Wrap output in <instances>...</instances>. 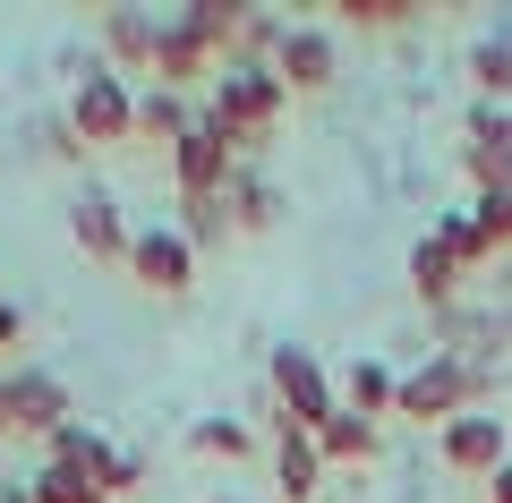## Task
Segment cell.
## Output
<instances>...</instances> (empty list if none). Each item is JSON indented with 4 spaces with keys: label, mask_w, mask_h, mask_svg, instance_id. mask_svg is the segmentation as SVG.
<instances>
[{
    "label": "cell",
    "mask_w": 512,
    "mask_h": 503,
    "mask_svg": "<svg viewBox=\"0 0 512 503\" xmlns=\"http://www.w3.org/2000/svg\"><path fill=\"white\" fill-rule=\"evenodd\" d=\"M282 111H291V86H282L274 69H222L214 86H205L197 120L214 128V137L231 145V154H256V145H274Z\"/></svg>",
    "instance_id": "cell-1"
},
{
    "label": "cell",
    "mask_w": 512,
    "mask_h": 503,
    "mask_svg": "<svg viewBox=\"0 0 512 503\" xmlns=\"http://www.w3.org/2000/svg\"><path fill=\"white\" fill-rule=\"evenodd\" d=\"M487 393H495V376H487V367H470V359H453V350H436V359H427L419 376H402V384H393V418L444 427V418H461V410H487Z\"/></svg>",
    "instance_id": "cell-2"
},
{
    "label": "cell",
    "mask_w": 512,
    "mask_h": 503,
    "mask_svg": "<svg viewBox=\"0 0 512 503\" xmlns=\"http://www.w3.org/2000/svg\"><path fill=\"white\" fill-rule=\"evenodd\" d=\"M60 120L77 128V145H128L137 137V94H128V77H111L103 69V52L94 60H77V86H69V103H60Z\"/></svg>",
    "instance_id": "cell-3"
},
{
    "label": "cell",
    "mask_w": 512,
    "mask_h": 503,
    "mask_svg": "<svg viewBox=\"0 0 512 503\" xmlns=\"http://www.w3.org/2000/svg\"><path fill=\"white\" fill-rule=\"evenodd\" d=\"M265 384H274V427L316 435L333 410H342V393H333L325 359H316V350H299V342H282L274 359H265Z\"/></svg>",
    "instance_id": "cell-4"
},
{
    "label": "cell",
    "mask_w": 512,
    "mask_h": 503,
    "mask_svg": "<svg viewBox=\"0 0 512 503\" xmlns=\"http://www.w3.org/2000/svg\"><path fill=\"white\" fill-rule=\"evenodd\" d=\"M436 452L444 469H461V478H495V469L512 461V418L504 410H461L436 427Z\"/></svg>",
    "instance_id": "cell-5"
},
{
    "label": "cell",
    "mask_w": 512,
    "mask_h": 503,
    "mask_svg": "<svg viewBox=\"0 0 512 503\" xmlns=\"http://www.w3.org/2000/svg\"><path fill=\"white\" fill-rule=\"evenodd\" d=\"M128 282L137 290H154V299H180L188 282H197V248H188L171 222H146V231H128Z\"/></svg>",
    "instance_id": "cell-6"
},
{
    "label": "cell",
    "mask_w": 512,
    "mask_h": 503,
    "mask_svg": "<svg viewBox=\"0 0 512 503\" xmlns=\"http://www.w3.org/2000/svg\"><path fill=\"white\" fill-rule=\"evenodd\" d=\"M146 77H154V86H171V94H205L222 77V60H214V43H205V35H188V18H163Z\"/></svg>",
    "instance_id": "cell-7"
},
{
    "label": "cell",
    "mask_w": 512,
    "mask_h": 503,
    "mask_svg": "<svg viewBox=\"0 0 512 503\" xmlns=\"http://www.w3.org/2000/svg\"><path fill=\"white\" fill-rule=\"evenodd\" d=\"M231 171H239V154H231L205 120L171 145V188H180V197H222V188H231Z\"/></svg>",
    "instance_id": "cell-8"
},
{
    "label": "cell",
    "mask_w": 512,
    "mask_h": 503,
    "mask_svg": "<svg viewBox=\"0 0 512 503\" xmlns=\"http://www.w3.org/2000/svg\"><path fill=\"white\" fill-rule=\"evenodd\" d=\"M0 384H9V427H18V435H52L60 418H77L69 410V384H60L52 367H9Z\"/></svg>",
    "instance_id": "cell-9"
},
{
    "label": "cell",
    "mask_w": 512,
    "mask_h": 503,
    "mask_svg": "<svg viewBox=\"0 0 512 503\" xmlns=\"http://www.w3.org/2000/svg\"><path fill=\"white\" fill-rule=\"evenodd\" d=\"M333 69H342V43H333V26H282L274 77H282L291 94H316V86H333Z\"/></svg>",
    "instance_id": "cell-10"
},
{
    "label": "cell",
    "mask_w": 512,
    "mask_h": 503,
    "mask_svg": "<svg viewBox=\"0 0 512 503\" xmlns=\"http://www.w3.org/2000/svg\"><path fill=\"white\" fill-rule=\"evenodd\" d=\"M154 35H163L154 9H103V26H94L103 69H111V77H146V69H154Z\"/></svg>",
    "instance_id": "cell-11"
},
{
    "label": "cell",
    "mask_w": 512,
    "mask_h": 503,
    "mask_svg": "<svg viewBox=\"0 0 512 503\" xmlns=\"http://www.w3.org/2000/svg\"><path fill=\"white\" fill-rule=\"evenodd\" d=\"M69 239L86 265H128V214L103 197V188H86V197L69 205Z\"/></svg>",
    "instance_id": "cell-12"
},
{
    "label": "cell",
    "mask_w": 512,
    "mask_h": 503,
    "mask_svg": "<svg viewBox=\"0 0 512 503\" xmlns=\"http://www.w3.org/2000/svg\"><path fill=\"white\" fill-rule=\"evenodd\" d=\"M478 188H512V111L504 103H478L470 111V145H461Z\"/></svg>",
    "instance_id": "cell-13"
},
{
    "label": "cell",
    "mask_w": 512,
    "mask_h": 503,
    "mask_svg": "<svg viewBox=\"0 0 512 503\" xmlns=\"http://www.w3.org/2000/svg\"><path fill=\"white\" fill-rule=\"evenodd\" d=\"M274 486H282V503H316V495H325V461H316V435L274 427Z\"/></svg>",
    "instance_id": "cell-14"
},
{
    "label": "cell",
    "mask_w": 512,
    "mask_h": 503,
    "mask_svg": "<svg viewBox=\"0 0 512 503\" xmlns=\"http://www.w3.org/2000/svg\"><path fill=\"white\" fill-rule=\"evenodd\" d=\"M188 128H197V94H171V86L137 94V137H146V145H163V154H171Z\"/></svg>",
    "instance_id": "cell-15"
},
{
    "label": "cell",
    "mask_w": 512,
    "mask_h": 503,
    "mask_svg": "<svg viewBox=\"0 0 512 503\" xmlns=\"http://www.w3.org/2000/svg\"><path fill=\"white\" fill-rule=\"evenodd\" d=\"M282 26H291V18H274V9H239V35L222 43V69H274Z\"/></svg>",
    "instance_id": "cell-16"
},
{
    "label": "cell",
    "mask_w": 512,
    "mask_h": 503,
    "mask_svg": "<svg viewBox=\"0 0 512 503\" xmlns=\"http://www.w3.org/2000/svg\"><path fill=\"white\" fill-rule=\"evenodd\" d=\"M316 461L325 469H342V461H376V418H359V410H333L325 427H316Z\"/></svg>",
    "instance_id": "cell-17"
},
{
    "label": "cell",
    "mask_w": 512,
    "mask_h": 503,
    "mask_svg": "<svg viewBox=\"0 0 512 503\" xmlns=\"http://www.w3.org/2000/svg\"><path fill=\"white\" fill-rule=\"evenodd\" d=\"M222 205H231V231H274V214H282L274 180H265V171H248V162L231 171V188H222Z\"/></svg>",
    "instance_id": "cell-18"
},
{
    "label": "cell",
    "mask_w": 512,
    "mask_h": 503,
    "mask_svg": "<svg viewBox=\"0 0 512 503\" xmlns=\"http://www.w3.org/2000/svg\"><path fill=\"white\" fill-rule=\"evenodd\" d=\"M393 384L402 376H393L384 359H350V376L333 384V393H342V410H359V418H393Z\"/></svg>",
    "instance_id": "cell-19"
},
{
    "label": "cell",
    "mask_w": 512,
    "mask_h": 503,
    "mask_svg": "<svg viewBox=\"0 0 512 503\" xmlns=\"http://www.w3.org/2000/svg\"><path fill=\"white\" fill-rule=\"evenodd\" d=\"M410 290H419L427 307H444V299H453V290H461V256L444 248L436 231H427L419 248H410Z\"/></svg>",
    "instance_id": "cell-20"
},
{
    "label": "cell",
    "mask_w": 512,
    "mask_h": 503,
    "mask_svg": "<svg viewBox=\"0 0 512 503\" xmlns=\"http://www.w3.org/2000/svg\"><path fill=\"white\" fill-rule=\"evenodd\" d=\"M26 486H35V503H111L103 478H94V469H77V461H43Z\"/></svg>",
    "instance_id": "cell-21"
},
{
    "label": "cell",
    "mask_w": 512,
    "mask_h": 503,
    "mask_svg": "<svg viewBox=\"0 0 512 503\" xmlns=\"http://www.w3.org/2000/svg\"><path fill=\"white\" fill-rule=\"evenodd\" d=\"M43 461H77V469H94V478H103V469H111V444L86 427V418H60V427L43 435Z\"/></svg>",
    "instance_id": "cell-22"
},
{
    "label": "cell",
    "mask_w": 512,
    "mask_h": 503,
    "mask_svg": "<svg viewBox=\"0 0 512 503\" xmlns=\"http://www.w3.org/2000/svg\"><path fill=\"white\" fill-rule=\"evenodd\" d=\"M470 86H478V103H504L512 111V43L504 35L470 43Z\"/></svg>",
    "instance_id": "cell-23"
},
{
    "label": "cell",
    "mask_w": 512,
    "mask_h": 503,
    "mask_svg": "<svg viewBox=\"0 0 512 503\" xmlns=\"http://www.w3.org/2000/svg\"><path fill=\"white\" fill-rule=\"evenodd\" d=\"M171 231L205 256V248H222V239H231V205H222V197H180V222H171Z\"/></svg>",
    "instance_id": "cell-24"
},
{
    "label": "cell",
    "mask_w": 512,
    "mask_h": 503,
    "mask_svg": "<svg viewBox=\"0 0 512 503\" xmlns=\"http://www.w3.org/2000/svg\"><path fill=\"white\" fill-rule=\"evenodd\" d=\"M188 452H205V461H248L256 435L239 427V418H197V427H188Z\"/></svg>",
    "instance_id": "cell-25"
},
{
    "label": "cell",
    "mask_w": 512,
    "mask_h": 503,
    "mask_svg": "<svg viewBox=\"0 0 512 503\" xmlns=\"http://www.w3.org/2000/svg\"><path fill=\"white\" fill-rule=\"evenodd\" d=\"M239 9H248V0H188L180 18H188V35H205V43H214V60H222V43L239 35Z\"/></svg>",
    "instance_id": "cell-26"
},
{
    "label": "cell",
    "mask_w": 512,
    "mask_h": 503,
    "mask_svg": "<svg viewBox=\"0 0 512 503\" xmlns=\"http://www.w3.org/2000/svg\"><path fill=\"white\" fill-rule=\"evenodd\" d=\"M333 9H342L350 26H410L427 0H333Z\"/></svg>",
    "instance_id": "cell-27"
},
{
    "label": "cell",
    "mask_w": 512,
    "mask_h": 503,
    "mask_svg": "<svg viewBox=\"0 0 512 503\" xmlns=\"http://www.w3.org/2000/svg\"><path fill=\"white\" fill-rule=\"evenodd\" d=\"M146 486V452H111V469H103V495L120 503V495H137Z\"/></svg>",
    "instance_id": "cell-28"
},
{
    "label": "cell",
    "mask_w": 512,
    "mask_h": 503,
    "mask_svg": "<svg viewBox=\"0 0 512 503\" xmlns=\"http://www.w3.org/2000/svg\"><path fill=\"white\" fill-rule=\"evenodd\" d=\"M9 350H26V307L0 290V367H9Z\"/></svg>",
    "instance_id": "cell-29"
},
{
    "label": "cell",
    "mask_w": 512,
    "mask_h": 503,
    "mask_svg": "<svg viewBox=\"0 0 512 503\" xmlns=\"http://www.w3.org/2000/svg\"><path fill=\"white\" fill-rule=\"evenodd\" d=\"M43 154H52V162H86V145H77L69 120H43Z\"/></svg>",
    "instance_id": "cell-30"
},
{
    "label": "cell",
    "mask_w": 512,
    "mask_h": 503,
    "mask_svg": "<svg viewBox=\"0 0 512 503\" xmlns=\"http://www.w3.org/2000/svg\"><path fill=\"white\" fill-rule=\"evenodd\" d=\"M0 503H35V486H26V478H0Z\"/></svg>",
    "instance_id": "cell-31"
},
{
    "label": "cell",
    "mask_w": 512,
    "mask_h": 503,
    "mask_svg": "<svg viewBox=\"0 0 512 503\" xmlns=\"http://www.w3.org/2000/svg\"><path fill=\"white\" fill-rule=\"evenodd\" d=\"M487 495H495V503H512V461H504V469L487 478Z\"/></svg>",
    "instance_id": "cell-32"
},
{
    "label": "cell",
    "mask_w": 512,
    "mask_h": 503,
    "mask_svg": "<svg viewBox=\"0 0 512 503\" xmlns=\"http://www.w3.org/2000/svg\"><path fill=\"white\" fill-rule=\"evenodd\" d=\"M0 435H18V427H9V384H0Z\"/></svg>",
    "instance_id": "cell-33"
},
{
    "label": "cell",
    "mask_w": 512,
    "mask_h": 503,
    "mask_svg": "<svg viewBox=\"0 0 512 503\" xmlns=\"http://www.w3.org/2000/svg\"><path fill=\"white\" fill-rule=\"evenodd\" d=\"M214 503H239V495H214Z\"/></svg>",
    "instance_id": "cell-34"
},
{
    "label": "cell",
    "mask_w": 512,
    "mask_h": 503,
    "mask_svg": "<svg viewBox=\"0 0 512 503\" xmlns=\"http://www.w3.org/2000/svg\"><path fill=\"white\" fill-rule=\"evenodd\" d=\"M0 376H9V367H0Z\"/></svg>",
    "instance_id": "cell-35"
}]
</instances>
